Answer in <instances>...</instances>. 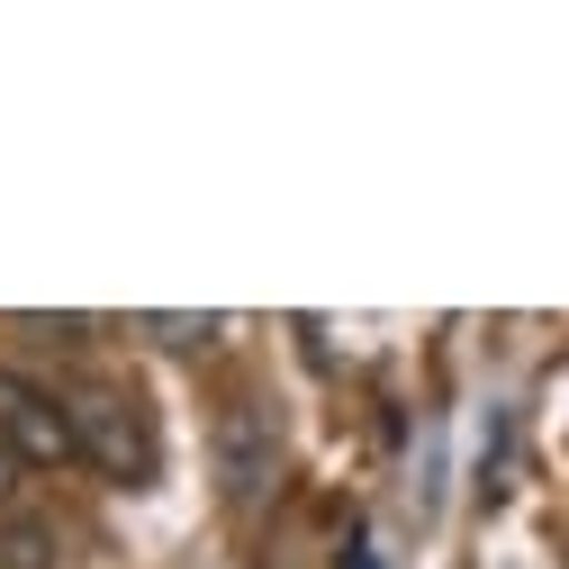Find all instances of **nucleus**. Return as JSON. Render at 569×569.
I'll return each mask as SVG.
<instances>
[{
  "instance_id": "nucleus-2",
  "label": "nucleus",
  "mask_w": 569,
  "mask_h": 569,
  "mask_svg": "<svg viewBox=\"0 0 569 569\" xmlns=\"http://www.w3.org/2000/svg\"><path fill=\"white\" fill-rule=\"evenodd\" d=\"M280 479V435H271V407L262 398H227L218 407V497L227 507H253Z\"/></svg>"
},
{
  "instance_id": "nucleus-1",
  "label": "nucleus",
  "mask_w": 569,
  "mask_h": 569,
  "mask_svg": "<svg viewBox=\"0 0 569 569\" xmlns=\"http://www.w3.org/2000/svg\"><path fill=\"white\" fill-rule=\"evenodd\" d=\"M63 407H73V443H82V461H91V470H109L118 488H154L163 443H154L146 398H136V389H109V380H82Z\"/></svg>"
},
{
  "instance_id": "nucleus-7",
  "label": "nucleus",
  "mask_w": 569,
  "mask_h": 569,
  "mask_svg": "<svg viewBox=\"0 0 569 569\" xmlns=\"http://www.w3.org/2000/svg\"><path fill=\"white\" fill-rule=\"evenodd\" d=\"M19 488H28V461H19L10 443H0V516H10V507H19Z\"/></svg>"
},
{
  "instance_id": "nucleus-3",
  "label": "nucleus",
  "mask_w": 569,
  "mask_h": 569,
  "mask_svg": "<svg viewBox=\"0 0 569 569\" xmlns=\"http://www.w3.org/2000/svg\"><path fill=\"white\" fill-rule=\"evenodd\" d=\"M0 443H10L28 470L82 461V443H73V407H63L54 389H37V380H19V371H0Z\"/></svg>"
},
{
  "instance_id": "nucleus-5",
  "label": "nucleus",
  "mask_w": 569,
  "mask_h": 569,
  "mask_svg": "<svg viewBox=\"0 0 569 569\" xmlns=\"http://www.w3.org/2000/svg\"><path fill=\"white\" fill-rule=\"evenodd\" d=\"M136 335H154L163 352H208L227 335V317H172V308H154V317H136Z\"/></svg>"
},
{
  "instance_id": "nucleus-4",
  "label": "nucleus",
  "mask_w": 569,
  "mask_h": 569,
  "mask_svg": "<svg viewBox=\"0 0 569 569\" xmlns=\"http://www.w3.org/2000/svg\"><path fill=\"white\" fill-rule=\"evenodd\" d=\"M0 569H63V533L37 516H10L0 525Z\"/></svg>"
},
{
  "instance_id": "nucleus-6",
  "label": "nucleus",
  "mask_w": 569,
  "mask_h": 569,
  "mask_svg": "<svg viewBox=\"0 0 569 569\" xmlns=\"http://www.w3.org/2000/svg\"><path fill=\"white\" fill-rule=\"evenodd\" d=\"M28 335H46V343H82L91 335V317H19Z\"/></svg>"
}]
</instances>
